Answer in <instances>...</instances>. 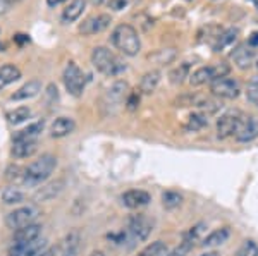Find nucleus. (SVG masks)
<instances>
[{
  "instance_id": "f257e3e1",
  "label": "nucleus",
  "mask_w": 258,
  "mask_h": 256,
  "mask_svg": "<svg viewBox=\"0 0 258 256\" xmlns=\"http://www.w3.org/2000/svg\"><path fill=\"white\" fill-rule=\"evenodd\" d=\"M57 167V158L50 153L41 155L35 162H31L24 168V184L26 188H38L52 176Z\"/></svg>"
},
{
  "instance_id": "f03ea898",
  "label": "nucleus",
  "mask_w": 258,
  "mask_h": 256,
  "mask_svg": "<svg viewBox=\"0 0 258 256\" xmlns=\"http://www.w3.org/2000/svg\"><path fill=\"white\" fill-rule=\"evenodd\" d=\"M112 45L115 48L124 53L127 57H135L138 55V52L141 50V40L140 35L131 24H119V26L114 28L112 31Z\"/></svg>"
},
{
  "instance_id": "7ed1b4c3",
  "label": "nucleus",
  "mask_w": 258,
  "mask_h": 256,
  "mask_svg": "<svg viewBox=\"0 0 258 256\" xmlns=\"http://www.w3.org/2000/svg\"><path fill=\"white\" fill-rule=\"evenodd\" d=\"M91 64L95 65V69L109 77L119 76L120 72L126 71V64L115 55L114 52H110L107 47H95L91 52Z\"/></svg>"
},
{
  "instance_id": "20e7f679",
  "label": "nucleus",
  "mask_w": 258,
  "mask_h": 256,
  "mask_svg": "<svg viewBox=\"0 0 258 256\" xmlns=\"http://www.w3.org/2000/svg\"><path fill=\"white\" fill-rule=\"evenodd\" d=\"M38 217H40V208L35 203L19 206V208L12 210L11 213L6 215V225L12 230H18L30 224H35V220Z\"/></svg>"
},
{
  "instance_id": "39448f33",
  "label": "nucleus",
  "mask_w": 258,
  "mask_h": 256,
  "mask_svg": "<svg viewBox=\"0 0 258 256\" xmlns=\"http://www.w3.org/2000/svg\"><path fill=\"white\" fill-rule=\"evenodd\" d=\"M241 93L239 82L232 77H217L210 82V95L217 98H224V100H234Z\"/></svg>"
},
{
  "instance_id": "423d86ee",
  "label": "nucleus",
  "mask_w": 258,
  "mask_h": 256,
  "mask_svg": "<svg viewBox=\"0 0 258 256\" xmlns=\"http://www.w3.org/2000/svg\"><path fill=\"white\" fill-rule=\"evenodd\" d=\"M243 117H244V114L239 112V110H227L224 115H220V119L217 121V136L219 138L226 139L229 136H236Z\"/></svg>"
},
{
  "instance_id": "0eeeda50",
  "label": "nucleus",
  "mask_w": 258,
  "mask_h": 256,
  "mask_svg": "<svg viewBox=\"0 0 258 256\" xmlns=\"http://www.w3.org/2000/svg\"><path fill=\"white\" fill-rule=\"evenodd\" d=\"M62 79H64V84L68 88V92L74 97H80L85 90V76H83L81 69L78 67L76 62H69L64 69V74H62Z\"/></svg>"
},
{
  "instance_id": "6e6552de",
  "label": "nucleus",
  "mask_w": 258,
  "mask_h": 256,
  "mask_svg": "<svg viewBox=\"0 0 258 256\" xmlns=\"http://www.w3.org/2000/svg\"><path fill=\"white\" fill-rule=\"evenodd\" d=\"M152 230H153L152 220L147 218L145 215H135V217L129 218L127 234H129V237H131L135 242L147 241L148 236L152 234Z\"/></svg>"
},
{
  "instance_id": "1a4fd4ad",
  "label": "nucleus",
  "mask_w": 258,
  "mask_h": 256,
  "mask_svg": "<svg viewBox=\"0 0 258 256\" xmlns=\"http://www.w3.org/2000/svg\"><path fill=\"white\" fill-rule=\"evenodd\" d=\"M112 23V18L109 14H95V16H90L88 19H85L80 26V33L85 36H90V35H97V33H102L105 31L107 28L110 26Z\"/></svg>"
},
{
  "instance_id": "9d476101",
  "label": "nucleus",
  "mask_w": 258,
  "mask_h": 256,
  "mask_svg": "<svg viewBox=\"0 0 258 256\" xmlns=\"http://www.w3.org/2000/svg\"><path fill=\"white\" fill-rule=\"evenodd\" d=\"M255 50L253 47H249L248 43H239L238 47H234V50L231 53V59L234 62V65L241 71H246L251 67L253 60H255Z\"/></svg>"
},
{
  "instance_id": "9b49d317",
  "label": "nucleus",
  "mask_w": 258,
  "mask_h": 256,
  "mask_svg": "<svg viewBox=\"0 0 258 256\" xmlns=\"http://www.w3.org/2000/svg\"><path fill=\"white\" fill-rule=\"evenodd\" d=\"M256 138H258V115H244L238 133H236V139L239 143H249Z\"/></svg>"
},
{
  "instance_id": "f8f14e48",
  "label": "nucleus",
  "mask_w": 258,
  "mask_h": 256,
  "mask_svg": "<svg viewBox=\"0 0 258 256\" xmlns=\"http://www.w3.org/2000/svg\"><path fill=\"white\" fill-rule=\"evenodd\" d=\"M127 95H129L127 82L126 81H115L105 93V105L109 107V109H115V107H119L120 103L126 100Z\"/></svg>"
},
{
  "instance_id": "ddd939ff",
  "label": "nucleus",
  "mask_w": 258,
  "mask_h": 256,
  "mask_svg": "<svg viewBox=\"0 0 258 256\" xmlns=\"http://www.w3.org/2000/svg\"><path fill=\"white\" fill-rule=\"evenodd\" d=\"M62 189H64V181L62 179H57V181H52V183H48V184H43L38 191L35 193V196H33L35 205L48 203V201L55 200V198L62 193Z\"/></svg>"
},
{
  "instance_id": "4468645a",
  "label": "nucleus",
  "mask_w": 258,
  "mask_h": 256,
  "mask_svg": "<svg viewBox=\"0 0 258 256\" xmlns=\"http://www.w3.org/2000/svg\"><path fill=\"white\" fill-rule=\"evenodd\" d=\"M120 201H122V205L127 206V208L136 210V208H141V206H147L150 201H152V196H150L147 191H143V189H129V191H126L120 196Z\"/></svg>"
},
{
  "instance_id": "2eb2a0df",
  "label": "nucleus",
  "mask_w": 258,
  "mask_h": 256,
  "mask_svg": "<svg viewBox=\"0 0 258 256\" xmlns=\"http://www.w3.org/2000/svg\"><path fill=\"white\" fill-rule=\"evenodd\" d=\"M238 36H239L238 28H229V30L220 31L219 35L215 36V40L212 41V48H214L215 53H222L227 47H231V45L238 40Z\"/></svg>"
},
{
  "instance_id": "dca6fc26",
  "label": "nucleus",
  "mask_w": 258,
  "mask_h": 256,
  "mask_svg": "<svg viewBox=\"0 0 258 256\" xmlns=\"http://www.w3.org/2000/svg\"><path fill=\"white\" fill-rule=\"evenodd\" d=\"M217 79V72H215V65H203L198 67L197 71L189 74V84L191 86H202L207 82H212Z\"/></svg>"
},
{
  "instance_id": "f3484780",
  "label": "nucleus",
  "mask_w": 258,
  "mask_h": 256,
  "mask_svg": "<svg viewBox=\"0 0 258 256\" xmlns=\"http://www.w3.org/2000/svg\"><path fill=\"white\" fill-rule=\"evenodd\" d=\"M41 234V225L40 224H30L23 229H18L14 234V246L18 244H28V242H33L36 239H40Z\"/></svg>"
},
{
  "instance_id": "a211bd4d",
  "label": "nucleus",
  "mask_w": 258,
  "mask_h": 256,
  "mask_svg": "<svg viewBox=\"0 0 258 256\" xmlns=\"http://www.w3.org/2000/svg\"><path fill=\"white\" fill-rule=\"evenodd\" d=\"M74 129H76L74 119L59 117L50 126V134H52V138H64V136H69L71 133H74Z\"/></svg>"
},
{
  "instance_id": "6ab92c4d",
  "label": "nucleus",
  "mask_w": 258,
  "mask_h": 256,
  "mask_svg": "<svg viewBox=\"0 0 258 256\" xmlns=\"http://www.w3.org/2000/svg\"><path fill=\"white\" fill-rule=\"evenodd\" d=\"M229 236H231V229H229V227H220V229L212 230L209 236L203 237L202 246L203 247H217V246H222L224 242H227Z\"/></svg>"
},
{
  "instance_id": "aec40b11",
  "label": "nucleus",
  "mask_w": 258,
  "mask_h": 256,
  "mask_svg": "<svg viewBox=\"0 0 258 256\" xmlns=\"http://www.w3.org/2000/svg\"><path fill=\"white\" fill-rule=\"evenodd\" d=\"M160 77H162V74H160L159 69H152V71L145 72L143 77H141V81H140V93L152 95L157 90V86H159Z\"/></svg>"
},
{
  "instance_id": "412c9836",
  "label": "nucleus",
  "mask_w": 258,
  "mask_h": 256,
  "mask_svg": "<svg viewBox=\"0 0 258 256\" xmlns=\"http://www.w3.org/2000/svg\"><path fill=\"white\" fill-rule=\"evenodd\" d=\"M41 92V82L38 79H33V81H28L26 84H23L18 92H14L11 95V100H28V98H33L36 97Z\"/></svg>"
},
{
  "instance_id": "4be33fe9",
  "label": "nucleus",
  "mask_w": 258,
  "mask_h": 256,
  "mask_svg": "<svg viewBox=\"0 0 258 256\" xmlns=\"http://www.w3.org/2000/svg\"><path fill=\"white\" fill-rule=\"evenodd\" d=\"M38 150V141H14L12 144V155L16 158H28L33 156Z\"/></svg>"
},
{
  "instance_id": "5701e85b",
  "label": "nucleus",
  "mask_w": 258,
  "mask_h": 256,
  "mask_svg": "<svg viewBox=\"0 0 258 256\" xmlns=\"http://www.w3.org/2000/svg\"><path fill=\"white\" fill-rule=\"evenodd\" d=\"M85 7H86V0H73L64 9V12H62V19L66 23H74L85 12Z\"/></svg>"
},
{
  "instance_id": "b1692460",
  "label": "nucleus",
  "mask_w": 258,
  "mask_h": 256,
  "mask_svg": "<svg viewBox=\"0 0 258 256\" xmlns=\"http://www.w3.org/2000/svg\"><path fill=\"white\" fill-rule=\"evenodd\" d=\"M19 77H21L19 67H16V65H12V64L2 65V67H0V90L12 84V82L18 81Z\"/></svg>"
},
{
  "instance_id": "393cba45",
  "label": "nucleus",
  "mask_w": 258,
  "mask_h": 256,
  "mask_svg": "<svg viewBox=\"0 0 258 256\" xmlns=\"http://www.w3.org/2000/svg\"><path fill=\"white\" fill-rule=\"evenodd\" d=\"M80 241H81V234L78 232V230H71V232L66 234V237L60 241L59 251L60 253H74V251H78Z\"/></svg>"
},
{
  "instance_id": "a878e982",
  "label": "nucleus",
  "mask_w": 258,
  "mask_h": 256,
  "mask_svg": "<svg viewBox=\"0 0 258 256\" xmlns=\"http://www.w3.org/2000/svg\"><path fill=\"white\" fill-rule=\"evenodd\" d=\"M41 131H43V122H35L31 126H28L26 129L19 131L14 136V141H36Z\"/></svg>"
},
{
  "instance_id": "bb28decb",
  "label": "nucleus",
  "mask_w": 258,
  "mask_h": 256,
  "mask_svg": "<svg viewBox=\"0 0 258 256\" xmlns=\"http://www.w3.org/2000/svg\"><path fill=\"white\" fill-rule=\"evenodd\" d=\"M2 201L6 205H19L24 201V193L18 186H7L2 191Z\"/></svg>"
},
{
  "instance_id": "cd10ccee",
  "label": "nucleus",
  "mask_w": 258,
  "mask_h": 256,
  "mask_svg": "<svg viewBox=\"0 0 258 256\" xmlns=\"http://www.w3.org/2000/svg\"><path fill=\"white\" fill-rule=\"evenodd\" d=\"M148 59L155 62L157 65H167L176 59V50L174 48H162V50H157L155 53H150Z\"/></svg>"
},
{
  "instance_id": "c85d7f7f",
  "label": "nucleus",
  "mask_w": 258,
  "mask_h": 256,
  "mask_svg": "<svg viewBox=\"0 0 258 256\" xmlns=\"http://www.w3.org/2000/svg\"><path fill=\"white\" fill-rule=\"evenodd\" d=\"M167 244L164 241H155V242H150L147 247L140 251L138 256H165L167 254Z\"/></svg>"
},
{
  "instance_id": "c756f323",
  "label": "nucleus",
  "mask_w": 258,
  "mask_h": 256,
  "mask_svg": "<svg viewBox=\"0 0 258 256\" xmlns=\"http://www.w3.org/2000/svg\"><path fill=\"white\" fill-rule=\"evenodd\" d=\"M209 124V119H207V115L203 112H198V114H193L188 117V124H186V129L188 131H193V133H197V131H202L203 127Z\"/></svg>"
},
{
  "instance_id": "7c9ffc66",
  "label": "nucleus",
  "mask_w": 258,
  "mask_h": 256,
  "mask_svg": "<svg viewBox=\"0 0 258 256\" xmlns=\"http://www.w3.org/2000/svg\"><path fill=\"white\" fill-rule=\"evenodd\" d=\"M6 179L12 186H23L24 184V168L19 165H11L6 170Z\"/></svg>"
},
{
  "instance_id": "2f4dec72",
  "label": "nucleus",
  "mask_w": 258,
  "mask_h": 256,
  "mask_svg": "<svg viewBox=\"0 0 258 256\" xmlns=\"http://www.w3.org/2000/svg\"><path fill=\"white\" fill-rule=\"evenodd\" d=\"M31 115V110L30 107H18V109H14L12 112L7 114V119H9L11 124H14V126H18V124L28 121Z\"/></svg>"
},
{
  "instance_id": "473e14b6",
  "label": "nucleus",
  "mask_w": 258,
  "mask_h": 256,
  "mask_svg": "<svg viewBox=\"0 0 258 256\" xmlns=\"http://www.w3.org/2000/svg\"><path fill=\"white\" fill-rule=\"evenodd\" d=\"M181 203H182V196L179 195L177 191H164L162 193V205H164V208L174 210V208H177Z\"/></svg>"
},
{
  "instance_id": "72a5a7b5",
  "label": "nucleus",
  "mask_w": 258,
  "mask_h": 256,
  "mask_svg": "<svg viewBox=\"0 0 258 256\" xmlns=\"http://www.w3.org/2000/svg\"><path fill=\"white\" fill-rule=\"evenodd\" d=\"M170 77V82L172 84H181L182 81L186 79V77H189V64H179L176 69H172L169 74Z\"/></svg>"
},
{
  "instance_id": "f704fd0d",
  "label": "nucleus",
  "mask_w": 258,
  "mask_h": 256,
  "mask_svg": "<svg viewBox=\"0 0 258 256\" xmlns=\"http://www.w3.org/2000/svg\"><path fill=\"white\" fill-rule=\"evenodd\" d=\"M234 256H258V244L251 239H246V241L241 242Z\"/></svg>"
},
{
  "instance_id": "c9c22d12",
  "label": "nucleus",
  "mask_w": 258,
  "mask_h": 256,
  "mask_svg": "<svg viewBox=\"0 0 258 256\" xmlns=\"http://www.w3.org/2000/svg\"><path fill=\"white\" fill-rule=\"evenodd\" d=\"M191 249H193V242H191L189 239H184V241L179 242V246L174 247L172 251H167L165 256H188Z\"/></svg>"
},
{
  "instance_id": "e433bc0d",
  "label": "nucleus",
  "mask_w": 258,
  "mask_h": 256,
  "mask_svg": "<svg viewBox=\"0 0 258 256\" xmlns=\"http://www.w3.org/2000/svg\"><path fill=\"white\" fill-rule=\"evenodd\" d=\"M246 98L251 105L258 109V77H253L246 86Z\"/></svg>"
},
{
  "instance_id": "4c0bfd02",
  "label": "nucleus",
  "mask_w": 258,
  "mask_h": 256,
  "mask_svg": "<svg viewBox=\"0 0 258 256\" xmlns=\"http://www.w3.org/2000/svg\"><path fill=\"white\" fill-rule=\"evenodd\" d=\"M127 109L129 110H136L138 109V103H140V90H136V92L129 93L127 95Z\"/></svg>"
},
{
  "instance_id": "58836bf2",
  "label": "nucleus",
  "mask_w": 258,
  "mask_h": 256,
  "mask_svg": "<svg viewBox=\"0 0 258 256\" xmlns=\"http://www.w3.org/2000/svg\"><path fill=\"white\" fill-rule=\"evenodd\" d=\"M129 4V0H109V9L112 11H122Z\"/></svg>"
},
{
  "instance_id": "ea45409f",
  "label": "nucleus",
  "mask_w": 258,
  "mask_h": 256,
  "mask_svg": "<svg viewBox=\"0 0 258 256\" xmlns=\"http://www.w3.org/2000/svg\"><path fill=\"white\" fill-rule=\"evenodd\" d=\"M9 9H11V2H7V0H0V16L6 14Z\"/></svg>"
},
{
  "instance_id": "a19ab883",
  "label": "nucleus",
  "mask_w": 258,
  "mask_h": 256,
  "mask_svg": "<svg viewBox=\"0 0 258 256\" xmlns=\"http://www.w3.org/2000/svg\"><path fill=\"white\" fill-rule=\"evenodd\" d=\"M246 43L249 45V47H253V48L258 47V33H253V35L249 36V40L246 41Z\"/></svg>"
},
{
  "instance_id": "79ce46f5",
  "label": "nucleus",
  "mask_w": 258,
  "mask_h": 256,
  "mask_svg": "<svg viewBox=\"0 0 258 256\" xmlns=\"http://www.w3.org/2000/svg\"><path fill=\"white\" fill-rule=\"evenodd\" d=\"M66 0H47V4L50 7H55V6H59V4H64Z\"/></svg>"
},
{
  "instance_id": "37998d69",
  "label": "nucleus",
  "mask_w": 258,
  "mask_h": 256,
  "mask_svg": "<svg viewBox=\"0 0 258 256\" xmlns=\"http://www.w3.org/2000/svg\"><path fill=\"white\" fill-rule=\"evenodd\" d=\"M200 256H219V254L214 253V251H210V253H203V254H200Z\"/></svg>"
},
{
  "instance_id": "c03bdc74",
  "label": "nucleus",
  "mask_w": 258,
  "mask_h": 256,
  "mask_svg": "<svg viewBox=\"0 0 258 256\" xmlns=\"http://www.w3.org/2000/svg\"><path fill=\"white\" fill-rule=\"evenodd\" d=\"M90 256H105V254H103L102 251H95V253H91Z\"/></svg>"
},
{
  "instance_id": "a18cd8bd",
  "label": "nucleus",
  "mask_w": 258,
  "mask_h": 256,
  "mask_svg": "<svg viewBox=\"0 0 258 256\" xmlns=\"http://www.w3.org/2000/svg\"><path fill=\"white\" fill-rule=\"evenodd\" d=\"M249 2H255V4H256V6H258V0H249Z\"/></svg>"
},
{
  "instance_id": "49530a36",
  "label": "nucleus",
  "mask_w": 258,
  "mask_h": 256,
  "mask_svg": "<svg viewBox=\"0 0 258 256\" xmlns=\"http://www.w3.org/2000/svg\"><path fill=\"white\" fill-rule=\"evenodd\" d=\"M7 2H11V4H12V2H18V0H7Z\"/></svg>"
},
{
  "instance_id": "de8ad7c7",
  "label": "nucleus",
  "mask_w": 258,
  "mask_h": 256,
  "mask_svg": "<svg viewBox=\"0 0 258 256\" xmlns=\"http://www.w3.org/2000/svg\"><path fill=\"white\" fill-rule=\"evenodd\" d=\"M256 67H258V57H256Z\"/></svg>"
},
{
  "instance_id": "09e8293b",
  "label": "nucleus",
  "mask_w": 258,
  "mask_h": 256,
  "mask_svg": "<svg viewBox=\"0 0 258 256\" xmlns=\"http://www.w3.org/2000/svg\"><path fill=\"white\" fill-rule=\"evenodd\" d=\"M186 2H191V0H186Z\"/></svg>"
}]
</instances>
